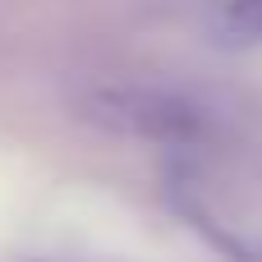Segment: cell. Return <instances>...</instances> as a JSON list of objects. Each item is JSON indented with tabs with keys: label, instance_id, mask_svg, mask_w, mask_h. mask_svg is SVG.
Wrapping results in <instances>:
<instances>
[{
	"label": "cell",
	"instance_id": "7a4b0ae2",
	"mask_svg": "<svg viewBox=\"0 0 262 262\" xmlns=\"http://www.w3.org/2000/svg\"><path fill=\"white\" fill-rule=\"evenodd\" d=\"M166 198H170L175 216H180L207 249H216L226 262H262V239H249V235H239L230 221H221L193 189H184V175H180V170L166 175Z\"/></svg>",
	"mask_w": 262,
	"mask_h": 262
},
{
	"label": "cell",
	"instance_id": "6da1fadb",
	"mask_svg": "<svg viewBox=\"0 0 262 262\" xmlns=\"http://www.w3.org/2000/svg\"><path fill=\"white\" fill-rule=\"evenodd\" d=\"M78 120L97 134L157 147H198L212 138L207 106L157 83H101L78 97Z\"/></svg>",
	"mask_w": 262,
	"mask_h": 262
},
{
	"label": "cell",
	"instance_id": "3957f363",
	"mask_svg": "<svg viewBox=\"0 0 262 262\" xmlns=\"http://www.w3.org/2000/svg\"><path fill=\"white\" fill-rule=\"evenodd\" d=\"M216 23L230 41H262V0H226Z\"/></svg>",
	"mask_w": 262,
	"mask_h": 262
}]
</instances>
